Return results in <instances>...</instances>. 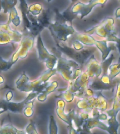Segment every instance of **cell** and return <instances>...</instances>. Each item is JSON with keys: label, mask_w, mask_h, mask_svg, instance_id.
I'll use <instances>...</instances> for the list:
<instances>
[{"label": "cell", "mask_w": 120, "mask_h": 134, "mask_svg": "<svg viewBox=\"0 0 120 134\" xmlns=\"http://www.w3.org/2000/svg\"><path fill=\"white\" fill-rule=\"evenodd\" d=\"M35 38L27 30L25 29V33L23 34V37L21 38V42L19 43L20 47L10 59V61L13 64L18 62L19 59H23L27 57L29 51L33 48L34 45Z\"/></svg>", "instance_id": "8"}, {"label": "cell", "mask_w": 120, "mask_h": 134, "mask_svg": "<svg viewBox=\"0 0 120 134\" xmlns=\"http://www.w3.org/2000/svg\"><path fill=\"white\" fill-rule=\"evenodd\" d=\"M52 53L58 58L56 66L57 73L60 74L65 81H72L82 73V68L79 64L63 57V53L56 46L52 48Z\"/></svg>", "instance_id": "2"}, {"label": "cell", "mask_w": 120, "mask_h": 134, "mask_svg": "<svg viewBox=\"0 0 120 134\" xmlns=\"http://www.w3.org/2000/svg\"><path fill=\"white\" fill-rule=\"evenodd\" d=\"M54 41L56 42V47L64 55H66V57L78 63L81 68H82L86 64L88 58L94 53L97 49L96 48H88V49L84 48L81 50H76L72 47L67 46L65 43V42L59 41L57 40H54Z\"/></svg>", "instance_id": "4"}, {"label": "cell", "mask_w": 120, "mask_h": 134, "mask_svg": "<svg viewBox=\"0 0 120 134\" xmlns=\"http://www.w3.org/2000/svg\"><path fill=\"white\" fill-rule=\"evenodd\" d=\"M117 82L114 81L112 84H107L102 81L100 79V77L98 78H94L92 80L91 82L88 84V87L91 88L93 91H98V92H102L105 90H113L116 87V85Z\"/></svg>", "instance_id": "18"}, {"label": "cell", "mask_w": 120, "mask_h": 134, "mask_svg": "<svg viewBox=\"0 0 120 134\" xmlns=\"http://www.w3.org/2000/svg\"><path fill=\"white\" fill-rule=\"evenodd\" d=\"M19 131L20 130L9 123L4 124L0 128V134H18Z\"/></svg>", "instance_id": "26"}, {"label": "cell", "mask_w": 120, "mask_h": 134, "mask_svg": "<svg viewBox=\"0 0 120 134\" xmlns=\"http://www.w3.org/2000/svg\"><path fill=\"white\" fill-rule=\"evenodd\" d=\"M13 65L14 64L10 60H5V59L2 58V57L0 56V72L7 71L8 70H10Z\"/></svg>", "instance_id": "31"}, {"label": "cell", "mask_w": 120, "mask_h": 134, "mask_svg": "<svg viewBox=\"0 0 120 134\" xmlns=\"http://www.w3.org/2000/svg\"><path fill=\"white\" fill-rule=\"evenodd\" d=\"M108 106L107 99L103 96L102 92L95 93L93 96H84L77 103V107L79 110H82L90 113L93 108H97L100 112L106 111Z\"/></svg>", "instance_id": "6"}, {"label": "cell", "mask_w": 120, "mask_h": 134, "mask_svg": "<svg viewBox=\"0 0 120 134\" xmlns=\"http://www.w3.org/2000/svg\"><path fill=\"white\" fill-rule=\"evenodd\" d=\"M47 1V2H48V3H50L51 2V0H46Z\"/></svg>", "instance_id": "39"}, {"label": "cell", "mask_w": 120, "mask_h": 134, "mask_svg": "<svg viewBox=\"0 0 120 134\" xmlns=\"http://www.w3.org/2000/svg\"><path fill=\"white\" fill-rule=\"evenodd\" d=\"M18 0H2V8L4 13H8L17 4Z\"/></svg>", "instance_id": "27"}, {"label": "cell", "mask_w": 120, "mask_h": 134, "mask_svg": "<svg viewBox=\"0 0 120 134\" xmlns=\"http://www.w3.org/2000/svg\"><path fill=\"white\" fill-rule=\"evenodd\" d=\"M58 87V82L57 81H53L51 82H49L48 85L38 94L36 98L39 102H44L46 100L48 94L55 92L56 90H57Z\"/></svg>", "instance_id": "20"}, {"label": "cell", "mask_w": 120, "mask_h": 134, "mask_svg": "<svg viewBox=\"0 0 120 134\" xmlns=\"http://www.w3.org/2000/svg\"><path fill=\"white\" fill-rule=\"evenodd\" d=\"M115 59V57L114 54H111V55L105 59L104 61H102L101 62V68H102V75H107L108 74V68L110 66L112 61Z\"/></svg>", "instance_id": "25"}, {"label": "cell", "mask_w": 120, "mask_h": 134, "mask_svg": "<svg viewBox=\"0 0 120 134\" xmlns=\"http://www.w3.org/2000/svg\"><path fill=\"white\" fill-rule=\"evenodd\" d=\"M93 128H99V129L107 132L109 134H118L117 133L113 131L107 124L103 123V121L99 120L96 114L92 115H91V117L86 119V121H84V123L82 124V125L77 130V131L82 130V131H91V129H93Z\"/></svg>", "instance_id": "13"}, {"label": "cell", "mask_w": 120, "mask_h": 134, "mask_svg": "<svg viewBox=\"0 0 120 134\" xmlns=\"http://www.w3.org/2000/svg\"><path fill=\"white\" fill-rule=\"evenodd\" d=\"M71 7L72 6L70 5L66 10L62 13L60 12L58 8H55L54 12L56 14V20L67 23L69 25H72V21L77 18V15L74 14L71 12Z\"/></svg>", "instance_id": "17"}, {"label": "cell", "mask_w": 120, "mask_h": 134, "mask_svg": "<svg viewBox=\"0 0 120 134\" xmlns=\"http://www.w3.org/2000/svg\"><path fill=\"white\" fill-rule=\"evenodd\" d=\"M69 82V85L65 87V89L73 94L74 96L82 98L84 96L85 91L88 87L90 78L86 71H84L82 72L77 78Z\"/></svg>", "instance_id": "9"}, {"label": "cell", "mask_w": 120, "mask_h": 134, "mask_svg": "<svg viewBox=\"0 0 120 134\" xmlns=\"http://www.w3.org/2000/svg\"><path fill=\"white\" fill-rule=\"evenodd\" d=\"M114 15H115V18H119L120 17V8H117V10H115Z\"/></svg>", "instance_id": "35"}, {"label": "cell", "mask_w": 120, "mask_h": 134, "mask_svg": "<svg viewBox=\"0 0 120 134\" xmlns=\"http://www.w3.org/2000/svg\"><path fill=\"white\" fill-rule=\"evenodd\" d=\"M74 40H77L80 41L83 45L88 46H95L97 49L100 50L102 56V61H104L107 57L109 56L112 50H114L117 48L116 45H110L107 46V42L105 40H96L92 36L86 33H80L75 31L74 34L71 36Z\"/></svg>", "instance_id": "5"}, {"label": "cell", "mask_w": 120, "mask_h": 134, "mask_svg": "<svg viewBox=\"0 0 120 134\" xmlns=\"http://www.w3.org/2000/svg\"><path fill=\"white\" fill-rule=\"evenodd\" d=\"M84 33L92 35L96 34L107 42H112L116 44L117 50H119V38L115 32L112 18H106L96 26L86 30Z\"/></svg>", "instance_id": "3"}, {"label": "cell", "mask_w": 120, "mask_h": 134, "mask_svg": "<svg viewBox=\"0 0 120 134\" xmlns=\"http://www.w3.org/2000/svg\"><path fill=\"white\" fill-rule=\"evenodd\" d=\"M2 10V0H0V12Z\"/></svg>", "instance_id": "38"}, {"label": "cell", "mask_w": 120, "mask_h": 134, "mask_svg": "<svg viewBox=\"0 0 120 134\" xmlns=\"http://www.w3.org/2000/svg\"><path fill=\"white\" fill-rule=\"evenodd\" d=\"M8 23H11L14 25L15 27H18L21 25V17H19L18 13L16 6L12 8L8 11Z\"/></svg>", "instance_id": "23"}, {"label": "cell", "mask_w": 120, "mask_h": 134, "mask_svg": "<svg viewBox=\"0 0 120 134\" xmlns=\"http://www.w3.org/2000/svg\"><path fill=\"white\" fill-rule=\"evenodd\" d=\"M107 0H91L87 4L77 2L71 7V12L77 15V18L82 20L90 13L95 6L101 5L104 7Z\"/></svg>", "instance_id": "12"}, {"label": "cell", "mask_w": 120, "mask_h": 134, "mask_svg": "<svg viewBox=\"0 0 120 134\" xmlns=\"http://www.w3.org/2000/svg\"><path fill=\"white\" fill-rule=\"evenodd\" d=\"M119 89H120V83L117 82V90H116L115 96L114 98V103L112 105V108L110 110L107 111V117H117L118 113L120 110V98H119Z\"/></svg>", "instance_id": "19"}, {"label": "cell", "mask_w": 120, "mask_h": 134, "mask_svg": "<svg viewBox=\"0 0 120 134\" xmlns=\"http://www.w3.org/2000/svg\"><path fill=\"white\" fill-rule=\"evenodd\" d=\"M25 131L26 134H39L37 130L36 129L35 124L32 121H31L28 124V125L25 129Z\"/></svg>", "instance_id": "32"}, {"label": "cell", "mask_w": 120, "mask_h": 134, "mask_svg": "<svg viewBox=\"0 0 120 134\" xmlns=\"http://www.w3.org/2000/svg\"><path fill=\"white\" fill-rule=\"evenodd\" d=\"M34 100H31L27 101L25 104V106L23 110V114L25 115V117H31L34 114V110H33V106H34Z\"/></svg>", "instance_id": "28"}, {"label": "cell", "mask_w": 120, "mask_h": 134, "mask_svg": "<svg viewBox=\"0 0 120 134\" xmlns=\"http://www.w3.org/2000/svg\"><path fill=\"white\" fill-rule=\"evenodd\" d=\"M86 72L91 79L98 78L102 75V68L101 62H99L94 57L93 54L88 58L86 62Z\"/></svg>", "instance_id": "15"}, {"label": "cell", "mask_w": 120, "mask_h": 134, "mask_svg": "<svg viewBox=\"0 0 120 134\" xmlns=\"http://www.w3.org/2000/svg\"><path fill=\"white\" fill-rule=\"evenodd\" d=\"M19 2H20V10H21V14H22V18H23V23H24L25 29L28 30L30 27V25H31V23L27 17V15L29 13L28 4H27L26 0H19Z\"/></svg>", "instance_id": "21"}, {"label": "cell", "mask_w": 120, "mask_h": 134, "mask_svg": "<svg viewBox=\"0 0 120 134\" xmlns=\"http://www.w3.org/2000/svg\"><path fill=\"white\" fill-rule=\"evenodd\" d=\"M47 28L50 31L53 39L65 43L76 31L72 27V25H69L58 20L51 23Z\"/></svg>", "instance_id": "7"}, {"label": "cell", "mask_w": 120, "mask_h": 134, "mask_svg": "<svg viewBox=\"0 0 120 134\" xmlns=\"http://www.w3.org/2000/svg\"><path fill=\"white\" fill-rule=\"evenodd\" d=\"M27 97L21 102H11V101H6V100H1L0 103L6 108V110L11 111L13 113H23V110L25 106V104L27 101L33 100L37 97L39 92H30Z\"/></svg>", "instance_id": "14"}, {"label": "cell", "mask_w": 120, "mask_h": 134, "mask_svg": "<svg viewBox=\"0 0 120 134\" xmlns=\"http://www.w3.org/2000/svg\"><path fill=\"white\" fill-rule=\"evenodd\" d=\"M51 12L50 9H42V12L37 18L38 23L43 28H47L50 25L51 21Z\"/></svg>", "instance_id": "22"}, {"label": "cell", "mask_w": 120, "mask_h": 134, "mask_svg": "<svg viewBox=\"0 0 120 134\" xmlns=\"http://www.w3.org/2000/svg\"><path fill=\"white\" fill-rule=\"evenodd\" d=\"M37 50L38 52L39 60L45 64V66L48 69H54L56 65L58 58L53 53H51L44 46L40 34L37 37Z\"/></svg>", "instance_id": "11"}, {"label": "cell", "mask_w": 120, "mask_h": 134, "mask_svg": "<svg viewBox=\"0 0 120 134\" xmlns=\"http://www.w3.org/2000/svg\"><path fill=\"white\" fill-rule=\"evenodd\" d=\"M65 102L63 99H58L56 102V113L57 116L60 118L63 121L66 123L67 125L70 124H72V117H73L74 113L75 111V109H72L70 112L67 113H65Z\"/></svg>", "instance_id": "16"}, {"label": "cell", "mask_w": 120, "mask_h": 134, "mask_svg": "<svg viewBox=\"0 0 120 134\" xmlns=\"http://www.w3.org/2000/svg\"><path fill=\"white\" fill-rule=\"evenodd\" d=\"M108 71H109V73H108L109 79L111 80H114L116 77L119 75L120 73V63L118 62L116 64H111L108 68Z\"/></svg>", "instance_id": "24"}, {"label": "cell", "mask_w": 120, "mask_h": 134, "mask_svg": "<svg viewBox=\"0 0 120 134\" xmlns=\"http://www.w3.org/2000/svg\"><path fill=\"white\" fill-rule=\"evenodd\" d=\"M70 1H71V4H70L71 6H72L73 4H74L78 2V0H70Z\"/></svg>", "instance_id": "37"}, {"label": "cell", "mask_w": 120, "mask_h": 134, "mask_svg": "<svg viewBox=\"0 0 120 134\" xmlns=\"http://www.w3.org/2000/svg\"><path fill=\"white\" fill-rule=\"evenodd\" d=\"M58 128L57 126L56 119L53 115H51L49 117L48 134H58Z\"/></svg>", "instance_id": "30"}, {"label": "cell", "mask_w": 120, "mask_h": 134, "mask_svg": "<svg viewBox=\"0 0 120 134\" xmlns=\"http://www.w3.org/2000/svg\"><path fill=\"white\" fill-rule=\"evenodd\" d=\"M4 82V78L2 77V75H0V84H3Z\"/></svg>", "instance_id": "36"}, {"label": "cell", "mask_w": 120, "mask_h": 134, "mask_svg": "<svg viewBox=\"0 0 120 134\" xmlns=\"http://www.w3.org/2000/svg\"><path fill=\"white\" fill-rule=\"evenodd\" d=\"M56 73V69L55 67L53 69H48L38 79L30 81L26 72L23 71L21 76L16 81V87L21 92H30L34 91L39 92V94L48 85L49 79Z\"/></svg>", "instance_id": "1"}, {"label": "cell", "mask_w": 120, "mask_h": 134, "mask_svg": "<svg viewBox=\"0 0 120 134\" xmlns=\"http://www.w3.org/2000/svg\"><path fill=\"white\" fill-rule=\"evenodd\" d=\"M22 37L23 34L13 29L8 22L0 24V45L19 43Z\"/></svg>", "instance_id": "10"}, {"label": "cell", "mask_w": 120, "mask_h": 134, "mask_svg": "<svg viewBox=\"0 0 120 134\" xmlns=\"http://www.w3.org/2000/svg\"><path fill=\"white\" fill-rule=\"evenodd\" d=\"M43 6L40 4H33L28 6V12L33 16H38L41 13Z\"/></svg>", "instance_id": "29"}, {"label": "cell", "mask_w": 120, "mask_h": 134, "mask_svg": "<svg viewBox=\"0 0 120 134\" xmlns=\"http://www.w3.org/2000/svg\"><path fill=\"white\" fill-rule=\"evenodd\" d=\"M72 48L76 50H81L84 48V45H83L81 42L77 41V40H75V41L72 43Z\"/></svg>", "instance_id": "33"}, {"label": "cell", "mask_w": 120, "mask_h": 134, "mask_svg": "<svg viewBox=\"0 0 120 134\" xmlns=\"http://www.w3.org/2000/svg\"><path fill=\"white\" fill-rule=\"evenodd\" d=\"M13 96V92L11 90H10V91H8V92L6 93V99H5V100H6V101H11V100H12Z\"/></svg>", "instance_id": "34"}]
</instances>
